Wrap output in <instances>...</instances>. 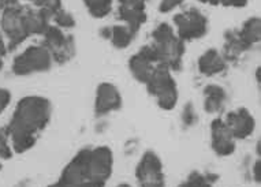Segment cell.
Instances as JSON below:
<instances>
[{"label": "cell", "instance_id": "5", "mask_svg": "<svg viewBox=\"0 0 261 187\" xmlns=\"http://www.w3.org/2000/svg\"><path fill=\"white\" fill-rule=\"evenodd\" d=\"M52 64V55L47 47L32 45L15 58L13 70L17 75H28L32 72L47 71Z\"/></svg>", "mask_w": 261, "mask_h": 187}, {"label": "cell", "instance_id": "12", "mask_svg": "<svg viewBox=\"0 0 261 187\" xmlns=\"http://www.w3.org/2000/svg\"><path fill=\"white\" fill-rule=\"evenodd\" d=\"M44 37H45V43H47V48L49 52H55L58 55H66V51L73 49V48H69V44L73 43L64 36L63 32H62L59 28L49 26V28L45 30Z\"/></svg>", "mask_w": 261, "mask_h": 187}, {"label": "cell", "instance_id": "22", "mask_svg": "<svg viewBox=\"0 0 261 187\" xmlns=\"http://www.w3.org/2000/svg\"><path fill=\"white\" fill-rule=\"evenodd\" d=\"M184 0H162L160 3V11L162 13H170L171 10H174L175 7H178L179 5H182Z\"/></svg>", "mask_w": 261, "mask_h": 187}, {"label": "cell", "instance_id": "17", "mask_svg": "<svg viewBox=\"0 0 261 187\" xmlns=\"http://www.w3.org/2000/svg\"><path fill=\"white\" fill-rule=\"evenodd\" d=\"M107 39L111 40V43L116 48H126L133 41L134 33L128 29L127 26H112L107 30V33H103Z\"/></svg>", "mask_w": 261, "mask_h": 187}, {"label": "cell", "instance_id": "15", "mask_svg": "<svg viewBox=\"0 0 261 187\" xmlns=\"http://www.w3.org/2000/svg\"><path fill=\"white\" fill-rule=\"evenodd\" d=\"M241 43L245 47L249 48L252 44L260 41V19L258 18H250L242 26V30L237 34Z\"/></svg>", "mask_w": 261, "mask_h": 187}, {"label": "cell", "instance_id": "18", "mask_svg": "<svg viewBox=\"0 0 261 187\" xmlns=\"http://www.w3.org/2000/svg\"><path fill=\"white\" fill-rule=\"evenodd\" d=\"M84 3L94 18L106 17L112 10V0H84Z\"/></svg>", "mask_w": 261, "mask_h": 187}, {"label": "cell", "instance_id": "13", "mask_svg": "<svg viewBox=\"0 0 261 187\" xmlns=\"http://www.w3.org/2000/svg\"><path fill=\"white\" fill-rule=\"evenodd\" d=\"M198 68L204 75H215L226 68V62L216 49H208L198 59Z\"/></svg>", "mask_w": 261, "mask_h": 187}, {"label": "cell", "instance_id": "28", "mask_svg": "<svg viewBox=\"0 0 261 187\" xmlns=\"http://www.w3.org/2000/svg\"><path fill=\"white\" fill-rule=\"evenodd\" d=\"M119 187H130V186H127V184H120Z\"/></svg>", "mask_w": 261, "mask_h": 187}, {"label": "cell", "instance_id": "4", "mask_svg": "<svg viewBox=\"0 0 261 187\" xmlns=\"http://www.w3.org/2000/svg\"><path fill=\"white\" fill-rule=\"evenodd\" d=\"M146 85L149 93L158 98V104L163 110L174 108L178 101V89L167 66L158 64Z\"/></svg>", "mask_w": 261, "mask_h": 187}, {"label": "cell", "instance_id": "23", "mask_svg": "<svg viewBox=\"0 0 261 187\" xmlns=\"http://www.w3.org/2000/svg\"><path fill=\"white\" fill-rule=\"evenodd\" d=\"M10 100H11V94H10L9 90L0 88V114L9 106Z\"/></svg>", "mask_w": 261, "mask_h": 187}, {"label": "cell", "instance_id": "1", "mask_svg": "<svg viewBox=\"0 0 261 187\" xmlns=\"http://www.w3.org/2000/svg\"><path fill=\"white\" fill-rule=\"evenodd\" d=\"M51 115V105L43 97H25L18 102L9 126L14 149L23 152L35 144L36 134L45 127Z\"/></svg>", "mask_w": 261, "mask_h": 187}, {"label": "cell", "instance_id": "25", "mask_svg": "<svg viewBox=\"0 0 261 187\" xmlns=\"http://www.w3.org/2000/svg\"><path fill=\"white\" fill-rule=\"evenodd\" d=\"M122 7H133V9H145L146 0H119Z\"/></svg>", "mask_w": 261, "mask_h": 187}, {"label": "cell", "instance_id": "21", "mask_svg": "<svg viewBox=\"0 0 261 187\" xmlns=\"http://www.w3.org/2000/svg\"><path fill=\"white\" fill-rule=\"evenodd\" d=\"M13 154V150L7 144V138L3 134H0V157L10 158Z\"/></svg>", "mask_w": 261, "mask_h": 187}, {"label": "cell", "instance_id": "9", "mask_svg": "<svg viewBox=\"0 0 261 187\" xmlns=\"http://www.w3.org/2000/svg\"><path fill=\"white\" fill-rule=\"evenodd\" d=\"M224 123L234 138H246L254 130V119L244 108L230 112Z\"/></svg>", "mask_w": 261, "mask_h": 187}, {"label": "cell", "instance_id": "6", "mask_svg": "<svg viewBox=\"0 0 261 187\" xmlns=\"http://www.w3.org/2000/svg\"><path fill=\"white\" fill-rule=\"evenodd\" d=\"M174 23L178 29V37L185 40L200 39L208 30V21L197 10H189L174 17Z\"/></svg>", "mask_w": 261, "mask_h": 187}, {"label": "cell", "instance_id": "24", "mask_svg": "<svg viewBox=\"0 0 261 187\" xmlns=\"http://www.w3.org/2000/svg\"><path fill=\"white\" fill-rule=\"evenodd\" d=\"M248 0H215V5H223L227 7H245Z\"/></svg>", "mask_w": 261, "mask_h": 187}, {"label": "cell", "instance_id": "27", "mask_svg": "<svg viewBox=\"0 0 261 187\" xmlns=\"http://www.w3.org/2000/svg\"><path fill=\"white\" fill-rule=\"evenodd\" d=\"M5 5H6L5 0H0V10H2V9H3V7H5Z\"/></svg>", "mask_w": 261, "mask_h": 187}, {"label": "cell", "instance_id": "3", "mask_svg": "<svg viewBox=\"0 0 261 187\" xmlns=\"http://www.w3.org/2000/svg\"><path fill=\"white\" fill-rule=\"evenodd\" d=\"M2 29L10 40V47H17L30 36L28 26V10L19 6L15 0H7L3 7Z\"/></svg>", "mask_w": 261, "mask_h": 187}, {"label": "cell", "instance_id": "8", "mask_svg": "<svg viewBox=\"0 0 261 187\" xmlns=\"http://www.w3.org/2000/svg\"><path fill=\"white\" fill-rule=\"evenodd\" d=\"M141 187H164L162 164L153 153H146L137 168Z\"/></svg>", "mask_w": 261, "mask_h": 187}, {"label": "cell", "instance_id": "10", "mask_svg": "<svg viewBox=\"0 0 261 187\" xmlns=\"http://www.w3.org/2000/svg\"><path fill=\"white\" fill-rule=\"evenodd\" d=\"M122 105V97L115 86L111 84L104 82L97 88V94H96V114L97 115H104L111 111H115Z\"/></svg>", "mask_w": 261, "mask_h": 187}, {"label": "cell", "instance_id": "19", "mask_svg": "<svg viewBox=\"0 0 261 187\" xmlns=\"http://www.w3.org/2000/svg\"><path fill=\"white\" fill-rule=\"evenodd\" d=\"M54 19L56 21V23L60 26V28H73L75 25L74 22V18L70 15L69 13H66L63 9L58 10L54 15Z\"/></svg>", "mask_w": 261, "mask_h": 187}, {"label": "cell", "instance_id": "11", "mask_svg": "<svg viewBox=\"0 0 261 187\" xmlns=\"http://www.w3.org/2000/svg\"><path fill=\"white\" fill-rule=\"evenodd\" d=\"M212 146L215 152L220 156H227L234 152V137L230 132L226 123L220 119L214 120L212 123Z\"/></svg>", "mask_w": 261, "mask_h": 187}, {"label": "cell", "instance_id": "14", "mask_svg": "<svg viewBox=\"0 0 261 187\" xmlns=\"http://www.w3.org/2000/svg\"><path fill=\"white\" fill-rule=\"evenodd\" d=\"M205 94V111L210 114H215L223 108L224 100H226V92L220 86H206L204 90Z\"/></svg>", "mask_w": 261, "mask_h": 187}, {"label": "cell", "instance_id": "20", "mask_svg": "<svg viewBox=\"0 0 261 187\" xmlns=\"http://www.w3.org/2000/svg\"><path fill=\"white\" fill-rule=\"evenodd\" d=\"M180 187H211V184L202 178L201 175L193 174L188 182L184 183Z\"/></svg>", "mask_w": 261, "mask_h": 187}, {"label": "cell", "instance_id": "2", "mask_svg": "<svg viewBox=\"0 0 261 187\" xmlns=\"http://www.w3.org/2000/svg\"><path fill=\"white\" fill-rule=\"evenodd\" d=\"M153 37V48L159 64H164L168 68L178 70L180 67V59L184 55V41L176 37L174 30L167 23H162L152 33Z\"/></svg>", "mask_w": 261, "mask_h": 187}, {"label": "cell", "instance_id": "16", "mask_svg": "<svg viewBox=\"0 0 261 187\" xmlns=\"http://www.w3.org/2000/svg\"><path fill=\"white\" fill-rule=\"evenodd\" d=\"M119 17L127 23V28L134 34L137 33L140 26L145 22L146 15L142 9H133V7H119Z\"/></svg>", "mask_w": 261, "mask_h": 187}, {"label": "cell", "instance_id": "7", "mask_svg": "<svg viewBox=\"0 0 261 187\" xmlns=\"http://www.w3.org/2000/svg\"><path fill=\"white\" fill-rule=\"evenodd\" d=\"M158 64L159 62L153 48H152V45H146V47H142L140 49L137 55L130 58L128 67H130V71L137 81L146 84L149 81L150 75L153 74L154 67Z\"/></svg>", "mask_w": 261, "mask_h": 187}, {"label": "cell", "instance_id": "26", "mask_svg": "<svg viewBox=\"0 0 261 187\" xmlns=\"http://www.w3.org/2000/svg\"><path fill=\"white\" fill-rule=\"evenodd\" d=\"M201 3H211V5H215V0H200Z\"/></svg>", "mask_w": 261, "mask_h": 187}]
</instances>
